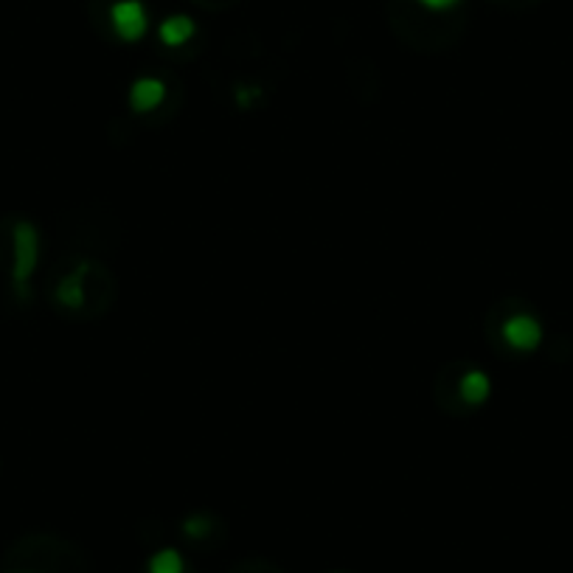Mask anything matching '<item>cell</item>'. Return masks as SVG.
<instances>
[{
	"mask_svg": "<svg viewBox=\"0 0 573 573\" xmlns=\"http://www.w3.org/2000/svg\"><path fill=\"white\" fill-rule=\"evenodd\" d=\"M40 258L37 228L23 217L0 220V273L9 278V286L17 296L29 293L32 276Z\"/></svg>",
	"mask_w": 573,
	"mask_h": 573,
	"instance_id": "cell-1",
	"label": "cell"
},
{
	"mask_svg": "<svg viewBox=\"0 0 573 573\" xmlns=\"http://www.w3.org/2000/svg\"><path fill=\"white\" fill-rule=\"evenodd\" d=\"M6 573H88V565L73 545L57 537H29L14 545Z\"/></svg>",
	"mask_w": 573,
	"mask_h": 573,
	"instance_id": "cell-2",
	"label": "cell"
},
{
	"mask_svg": "<svg viewBox=\"0 0 573 573\" xmlns=\"http://www.w3.org/2000/svg\"><path fill=\"white\" fill-rule=\"evenodd\" d=\"M503 337L514 352H534L542 341V324L529 312H517L503 324Z\"/></svg>",
	"mask_w": 573,
	"mask_h": 573,
	"instance_id": "cell-3",
	"label": "cell"
},
{
	"mask_svg": "<svg viewBox=\"0 0 573 573\" xmlns=\"http://www.w3.org/2000/svg\"><path fill=\"white\" fill-rule=\"evenodd\" d=\"M113 23H116V29L124 34V37H138L144 32V12H141V4L138 0H121V4H116L113 9Z\"/></svg>",
	"mask_w": 573,
	"mask_h": 573,
	"instance_id": "cell-4",
	"label": "cell"
},
{
	"mask_svg": "<svg viewBox=\"0 0 573 573\" xmlns=\"http://www.w3.org/2000/svg\"><path fill=\"white\" fill-rule=\"evenodd\" d=\"M141 573H194V570L174 549H161L149 557V562Z\"/></svg>",
	"mask_w": 573,
	"mask_h": 573,
	"instance_id": "cell-5",
	"label": "cell"
},
{
	"mask_svg": "<svg viewBox=\"0 0 573 573\" xmlns=\"http://www.w3.org/2000/svg\"><path fill=\"white\" fill-rule=\"evenodd\" d=\"M225 573H281V570H278L276 565H270L268 559L253 557V559H245V562H240V565L228 568Z\"/></svg>",
	"mask_w": 573,
	"mask_h": 573,
	"instance_id": "cell-6",
	"label": "cell"
},
{
	"mask_svg": "<svg viewBox=\"0 0 573 573\" xmlns=\"http://www.w3.org/2000/svg\"><path fill=\"white\" fill-rule=\"evenodd\" d=\"M194 4H202V6H208V9H220V6L237 4V0H194Z\"/></svg>",
	"mask_w": 573,
	"mask_h": 573,
	"instance_id": "cell-7",
	"label": "cell"
},
{
	"mask_svg": "<svg viewBox=\"0 0 573 573\" xmlns=\"http://www.w3.org/2000/svg\"><path fill=\"white\" fill-rule=\"evenodd\" d=\"M419 4H425L427 9H447L453 0H419Z\"/></svg>",
	"mask_w": 573,
	"mask_h": 573,
	"instance_id": "cell-8",
	"label": "cell"
}]
</instances>
